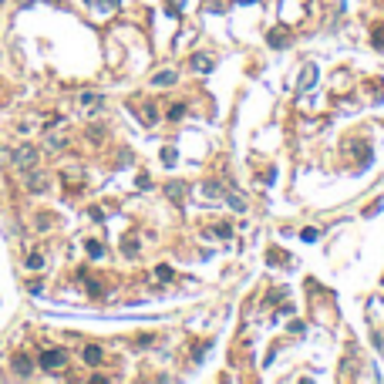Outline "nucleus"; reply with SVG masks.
Returning <instances> with one entry per match:
<instances>
[{
    "instance_id": "7",
    "label": "nucleus",
    "mask_w": 384,
    "mask_h": 384,
    "mask_svg": "<svg viewBox=\"0 0 384 384\" xmlns=\"http://www.w3.org/2000/svg\"><path fill=\"white\" fill-rule=\"evenodd\" d=\"M47 182H44V175H37V172H27V189L31 192H41Z\"/></svg>"
},
{
    "instance_id": "13",
    "label": "nucleus",
    "mask_w": 384,
    "mask_h": 384,
    "mask_svg": "<svg viewBox=\"0 0 384 384\" xmlns=\"http://www.w3.org/2000/svg\"><path fill=\"white\" fill-rule=\"evenodd\" d=\"M41 266H44V256H41V253H31V256H27V270H41Z\"/></svg>"
},
{
    "instance_id": "5",
    "label": "nucleus",
    "mask_w": 384,
    "mask_h": 384,
    "mask_svg": "<svg viewBox=\"0 0 384 384\" xmlns=\"http://www.w3.org/2000/svg\"><path fill=\"white\" fill-rule=\"evenodd\" d=\"M14 371L21 374V377H27V374L34 371V364H31V357H27V354H17V357H14Z\"/></svg>"
},
{
    "instance_id": "6",
    "label": "nucleus",
    "mask_w": 384,
    "mask_h": 384,
    "mask_svg": "<svg viewBox=\"0 0 384 384\" xmlns=\"http://www.w3.org/2000/svg\"><path fill=\"white\" fill-rule=\"evenodd\" d=\"M192 68L206 74V71H213V68H216V61H213L209 54H196V57H192Z\"/></svg>"
},
{
    "instance_id": "16",
    "label": "nucleus",
    "mask_w": 384,
    "mask_h": 384,
    "mask_svg": "<svg viewBox=\"0 0 384 384\" xmlns=\"http://www.w3.org/2000/svg\"><path fill=\"white\" fill-rule=\"evenodd\" d=\"M162 162H165V165H175V148H162Z\"/></svg>"
},
{
    "instance_id": "1",
    "label": "nucleus",
    "mask_w": 384,
    "mask_h": 384,
    "mask_svg": "<svg viewBox=\"0 0 384 384\" xmlns=\"http://www.w3.org/2000/svg\"><path fill=\"white\" fill-rule=\"evenodd\" d=\"M64 364H68V354H64L61 347L44 350V354H41V367H44V371H61Z\"/></svg>"
},
{
    "instance_id": "9",
    "label": "nucleus",
    "mask_w": 384,
    "mask_h": 384,
    "mask_svg": "<svg viewBox=\"0 0 384 384\" xmlns=\"http://www.w3.org/2000/svg\"><path fill=\"white\" fill-rule=\"evenodd\" d=\"M165 192H169V199L182 203V196H185V185H182V182H169V185H165Z\"/></svg>"
},
{
    "instance_id": "17",
    "label": "nucleus",
    "mask_w": 384,
    "mask_h": 384,
    "mask_svg": "<svg viewBox=\"0 0 384 384\" xmlns=\"http://www.w3.org/2000/svg\"><path fill=\"white\" fill-rule=\"evenodd\" d=\"M219 192H223L219 182H206V196H219Z\"/></svg>"
},
{
    "instance_id": "4",
    "label": "nucleus",
    "mask_w": 384,
    "mask_h": 384,
    "mask_svg": "<svg viewBox=\"0 0 384 384\" xmlns=\"http://www.w3.org/2000/svg\"><path fill=\"white\" fill-rule=\"evenodd\" d=\"M286 41H290V31H286V27H273L270 31V47H286Z\"/></svg>"
},
{
    "instance_id": "20",
    "label": "nucleus",
    "mask_w": 384,
    "mask_h": 384,
    "mask_svg": "<svg viewBox=\"0 0 384 384\" xmlns=\"http://www.w3.org/2000/svg\"><path fill=\"white\" fill-rule=\"evenodd\" d=\"M239 4H249V0H239Z\"/></svg>"
},
{
    "instance_id": "12",
    "label": "nucleus",
    "mask_w": 384,
    "mask_h": 384,
    "mask_svg": "<svg viewBox=\"0 0 384 384\" xmlns=\"http://www.w3.org/2000/svg\"><path fill=\"white\" fill-rule=\"evenodd\" d=\"M88 4H91V7H102V11H115L122 0H88Z\"/></svg>"
},
{
    "instance_id": "11",
    "label": "nucleus",
    "mask_w": 384,
    "mask_h": 384,
    "mask_svg": "<svg viewBox=\"0 0 384 384\" xmlns=\"http://www.w3.org/2000/svg\"><path fill=\"white\" fill-rule=\"evenodd\" d=\"M88 253L94 256V260H102V256H105V246L98 243V239H88Z\"/></svg>"
},
{
    "instance_id": "8",
    "label": "nucleus",
    "mask_w": 384,
    "mask_h": 384,
    "mask_svg": "<svg viewBox=\"0 0 384 384\" xmlns=\"http://www.w3.org/2000/svg\"><path fill=\"white\" fill-rule=\"evenodd\" d=\"M84 364H91V367H94V364H102V347H94V344H91V347H84Z\"/></svg>"
},
{
    "instance_id": "19",
    "label": "nucleus",
    "mask_w": 384,
    "mask_h": 384,
    "mask_svg": "<svg viewBox=\"0 0 384 384\" xmlns=\"http://www.w3.org/2000/svg\"><path fill=\"white\" fill-rule=\"evenodd\" d=\"M229 206H233L236 213H243V209H246V206H243V199H239V196H229Z\"/></svg>"
},
{
    "instance_id": "3",
    "label": "nucleus",
    "mask_w": 384,
    "mask_h": 384,
    "mask_svg": "<svg viewBox=\"0 0 384 384\" xmlns=\"http://www.w3.org/2000/svg\"><path fill=\"white\" fill-rule=\"evenodd\" d=\"M78 105L84 108V112H98L105 102H102V94H94V91H84V94L78 98Z\"/></svg>"
},
{
    "instance_id": "10",
    "label": "nucleus",
    "mask_w": 384,
    "mask_h": 384,
    "mask_svg": "<svg viewBox=\"0 0 384 384\" xmlns=\"http://www.w3.org/2000/svg\"><path fill=\"white\" fill-rule=\"evenodd\" d=\"M172 81H175V71H162V74H155V78H152V84L165 88V84H172Z\"/></svg>"
},
{
    "instance_id": "14",
    "label": "nucleus",
    "mask_w": 384,
    "mask_h": 384,
    "mask_svg": "<svg viewBox=\"0 0 384 384\" xmlns=\"http://www.w3.org/2000/svg\"><path fill=\"white\" fill-rule=\"evenodd\" d=\"M317 81V68H307V74H304V81H300V88H310Z\"/></svg>"
},
{
    "instance_id": "15",
    "label": "nucleus",
    "mask_w": 384,
    "mask_h": 384,
    "mask_svg": "<svg viewBox=\"0 0 384 384\" xmlns=\"http://www.w3.org/2000/svg\"><path fill=\"white\" fill-rule=\"evenodd\" d=\"M317 236H320V233H317V229H310V226L300 233V239H304V243H317Z\"/></svg>"
},
{
    "instance_id": "18",
    "label": "nucleus",
    "mask_w": 384,
    "mask_h": 384,
    "mask_svg": "<svg viewBox=\"0 0 384 384\" xmlns=\"http://www.w3.org/2000/svg\"><path fill=\"white\" fill-rule=\"evenodd\" d=\"M185 115V105H172L169 108V118H182Z\"/></svg>"
},
{
    "instance_id": "2",
    "label": "nucleus",
    "mask_w": 384,
    "mask_h": 384,
    "mask_svg": "<svg viewBox=\"0 0 384 384\" xmlns=\"http://www.w3.org/2000/svg\"><path fill=\"white\" fill-rule=\"evenodd\" d=\"M11 162L17 165V169H34L37 165V152L31 145H24V148H17V152L11 155Z\"/></svg>"
}]
</instances>
